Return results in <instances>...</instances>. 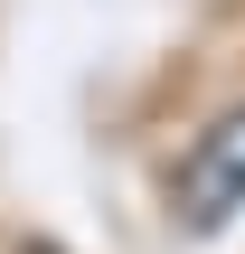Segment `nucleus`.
<instances>
[{
  "mask_svg": "<svg viewBox=\"0 0 245 254\" xmlns=\"http://www.w3.org/2000/svg\"><path fill=\"white\" fill-rule=\"evenodd\" d=\"M236 207H245V113H227V123H208L198 151L179 160V217H189V226H227Z\"/></svg>",
  "mask_w": 245,
  "mask_h": 254,
  "instance_id": "1",
  "label": "nucleus"
}]
</instances>
